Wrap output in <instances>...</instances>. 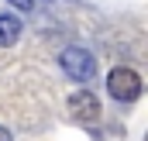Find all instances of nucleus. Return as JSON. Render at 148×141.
Returning <instances> with one entry per match:
<instances>
[{"mask_svg": "<svg viewBox=\"0 0 148 141\" xmlns=\"http://www.w3.org/2000/svg\"><path fill=\"white\" fill-rule=\"evenodd\" d=\"M59 66H62V72H66L69 79H76V83H86V79H93V72H97L93 55H90L86 48H76V45L59 55Z\"/></svg>", "mask_w": 148, "mask_h": 141, "instance_id": "obj_1", "label": "nucleus"}, {"mask_svg": "<svg viewBox=\"0 0 148 141\" xmlns=\"http://www.w3.org/2000/svg\"><path fill=\"white\" fill-rule=\"evenodd\" d=\"M107 93H110L114 100H124V103H131V100H138V93H141V79H138V72L134 69H114L107 76Z\"/></svg>", "mask_w": 148, "mask_h": 141, "instance_id": "obj_2", "label": "nucleus"}, {"mask_svg": "<svg viewBox=\"0 0 148 141\" xmlns=\"http://www.w3.org/2000/svg\"><path fill=\"white\" fill-rule=\"evenodd\" d=\"M17 38H21V17H14V14H0V48L14 45Z\"/></svg>", "mask_w": 148, "mask_h": 141, "instance_id": "obj_4", "label": "nucleus"}, {"mask_svg": "<svg viewBox=\"0 0 148 141\" xmlns=\"http://www.w3.org/2000/svg\"><path fill=\"white\" fill-rule=\"evenodd\" d=\"M66 107H69V114H73L76 120H86V124L100 117V100H97L93 93H86V90H83V93H73Z\"/></svg>", "mask_w": 148, "mask_h": 141, "instance_id": "obj_3", "label": "nucleus"}, {"mask_svg": "<svg viewBox=\"0 0 148 141\" xmlns=\"http://www.w3.org/2000/svg\"><path fill=\"white\" fill-rule=\"evenodd\" d=\"M0 141H10V131L7 127H0Z\"/></svg>", "mask_w": 148, "mask_h": 141, "instance_id": "obj_6", "label": "nucleus"}, {"mask_svg": "<svg viewBox=\"0 0 148 141\" xmlns=\"http://www.w3.org/2000/svg\"><path fill=\"white\" fill-rule=\"evenodd\" d=\"M7 3H14V7H17V10H28V7H31V3H35V0H7Z\"/></svg>", "mask_w": 148, "mask_h": 141, "instance_id": "obj_5", "label": "nucleus"}]
</instances>
